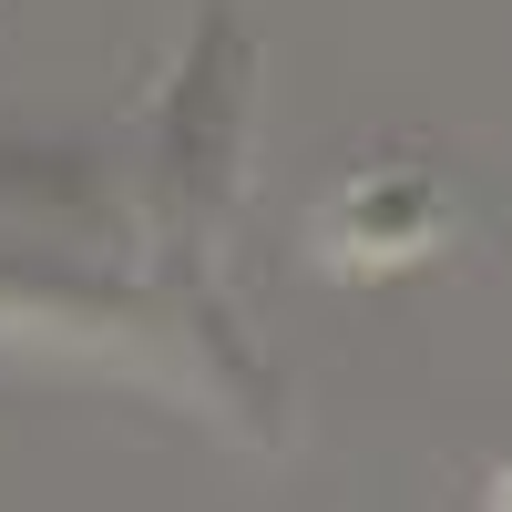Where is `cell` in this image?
Wrapping results in <instances>:
<instances>
[{
  "instance_id": "cell-2",
  "label": "cell",
  "mask_w": 512,
  "mask_h": 512,
  "mask_svg": "<svg viewBox=\"0 0 512 512\" xmlns=\"http://www.w3.org/2000/svg\"><path fill=\"white\" fill-rule=\"evenodd\" d=\"M441 226H451V195H441L431 164H410V154H369V164H349V175L318 195V256L338 277L410 267Z\"/></svg>"
},
{
  "instance_id": "cell-3",
  "label": "cell",
  "mask_w": 512,
  "mask_h": 512,
  "mask_svg": "<svg viewBox=\"0 0 512 512\" xmlns=\"http://www.w3.org/2000/svg\"><path fill=\"white\" fill-rule=\"evenodd\" d=\"M492 512H512V472H502V482H492Z\"/></svg>"
},
{
  "instance_id": "cell-1",
  "label": "cell",
  "mask_w": 512,
  "mask_h": 512,
  "mask_svg": "<svg viewBox=\"0 0 512 512\" xmlns=\"http://www.w3.org/2000/svg\"><path fill=\"white\" fill-rule=\"evenodd\" d=\"M236 113H246V41H236V21H205L195 62L154 103V164H144L154 205L175 226H205L236 195Z\"/></svg>"
}]
</instances>
